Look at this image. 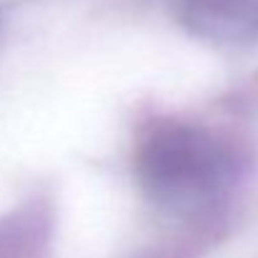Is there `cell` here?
<instances>
[{"mask_svg": "<svg viewBox=\"0 0 258 258\" xmlns=\"http://www.w3.org/2000/svg\"><path fill=\"white\" fill-rule=\"evenodd\" d=\"M143 193L161 208L190 216L211 208L233 183V158L208 131L166 123L148 133L136 156Z\"/></svg>", "mask_w": 258, "mask_h": 258, "instance_id": "6da1fadb", "label": "cell"}, {"mask_svg": "<svg viewBox=\"0 0 258 258\" xmlns=\"http://www.w3.org/2000/svg\"><path fill=\"white\" fill-rule=\"evenodd\" d=\"M175 13L203 40L228 45L258 40V0H175Z\"/></svg>", "mask_w": 258, "mask_h": 258, "instance_id": "7a4b0ae2", "label": "cell"}]
</instances>
